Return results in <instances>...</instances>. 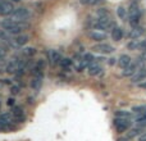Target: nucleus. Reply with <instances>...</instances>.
<instances>
[{"mask_svg": "<svg viewBox=\"0 0 146 141\" xmlns=\"http://www.w3.org/2000/svg\"><path fill=\"white\" fill-rule=\"evenodd\" d=\"M81 3L85 5H94L98 3V0H81Z\"/></svg>", "mask_w": 146, "mask_h": 141, "instance_id": "obj_28", "label": "nucleus"}, {"mask_svg": "<svg viewBox=\"0 0 146 141\" xmlns=\"http://www.w3.org/2000/svg\"><path fill=\"white\" fill-rule=\"evenodd\" d=\"M139 141H146V132H145V134H142V135H140Z\"/></svg>", "mask_w": 146, "mask_h": 141, "instance_id": "obj_30", "label": "nucleus"}, {"mask_svg": "<svg viewBox=\"0 0 146 141\" xmlns=\"http://www.w3.org/2000/svg\"><path fill=\"white\" fill-rule=\"evenodd\" d=\"M0 27L7 31L8 33H10V35H19L26 28V25H23L22 22H18V21H14L10 18V19H3L1 22H0Z\"/></svg>", "mask_w": 146, "mask_h": 141, "instance_id": "obj_1", "label": "nucleus"}, {"mask_svg": "<svg viewBox=\"0 0 146 141\" xmlns=\"http://www.w3.org/2000/svg\"><path fill=\"white\" fill-rule=\"evenodd\" d=\"M117 14H118V17L121 18V19H126V18H127V12H126V8H123V7H119L118 9H117Z\"/></svg>", "mask_w": 146, "mask_h": 141, "instance_id": "obj_26", "label": "nucleus"}, {"mask_svg": "<svg viewBox=\"0 0 146 141\" xmlns=\"http://www.w3.org/2000/svg\"><path fill=\"white\" fill-rule=\"evenodd\" d=\"M10 114H12L13 119H14L15 122H25L26 121V113H25V109L22 108V106L19 105H14L12 108V110H10Z\"/></svg>", "mask_w": 146, "mask_h": 141, "instance_id": "obj_7", "label": "nucleus"}, {"mask_svg": "<svg viewBox=\"0 0 146 141\" xmlns=\"http://www.w3.org/2000/svg\"><path fill=\"white\" fill-rule=\"evenodd\" d=\"M46 55H48L50 64H53V66H59L62 59H63V55L58 50H54V49H50V50L46 51Z\"/></svg>", "mask_w": 146, "mask_h": 141, "instance_id": "obj_8", "label": "nucleus"}, {"mask_svg": "<svg viewBox=\"0 0 146 141\" xmlns=\"http://www.w3.org/2000/svg\"><path fill=\"white\" fill-rule=\"evenodd\" d=\"M59 66H60V68L63 69V70H66V72H69L72 67L74 66V63H73L72 59H69V58H63Z\"/></svg>", "mask_w": 146, "mask_h": 141, "instance_id": "obj_19", "label": "nucleus"}, {"mask_svg": "<svg viewBox=\"0 0 146 141\" xmlns=\"http://www.w3.org/2000/svg\"><path fill=\"white\" fill-rule=\"evenodd\" d=\"M114 61L115 59H109V64H114Z\"/></svg>", "mask_w": 146, "mask_h": 141, "instance_id": "obj_34", "label": "nucleus"}, {"mask_svg": "<svg viewBox=\"0 0 146 141\" xmlns=\"http://www.w3.org/2000/svg\"><path fill=\"white\" fill-rule=\"evenodd\" d=\"M31 10L27 9L26 7H18L14 9V12L12 13V19L14 21H18V22H26L31 18Z\"/></svg>", "mask_w": 146, "mask_h": 141, "instance_id": "obj_3", "label": "nucleus"}, {"mask_svg": "<svg viewBox=\"0 0 146 141\" xmlns=\"http://www.w3.org/2000/svg\"><path fill=\"white\" fill-rule=\"evenodd\" d=\"M12 114L10 113H1L0 114V131H13L17 128L14 123Z\"/></svg>", "mask_w": 146, "mask_h": 141, "instance_id": "obj_2", "label": "nucleus"}, {"mask_svg": "<svg viewBox=\"0 0 146 141\" xmlns=\"http://www.w3.org/2000/svg\"><path fill=\"white\" fill-rule=\"evenodd\" d=\"M144 80H146V68H140L132 76V82L133 83H139Z\"/></svg>", "mask_w": 146, "mask_h": 141, "instance_id": "obj_14", "label": "nucleus"}, {"mask_svg": "<svg viewBox=\"0 0 146 141\" xmlns=\"http://www.w3.org/2000/svg\"><path fill=\"white\" fill-rule=\"evenodd\" d=\"M113 124H114V127H115L117 132L123 134V132H126L127 130L131 127L132 122H131V119H128V118H118V117H115Z\"/></svg>", "mask_w": 146, "mask_h": 141, "instance_id": "obj_6", "label": "nucleus"}, {"mask_svg": "<svg viewBox=\"0 0 146 141\" xmlns=\"http://www.w3.org/2000/svg\"><path fill=\"white\" fill-rule=\"evenodd\" d=\"M87 72H88V74L90 76H99V74H101L103 73V67L100 66V64H98V63H91L90 66L87 67Z\"/></svg>", "mask_w": 146, "mask_h": 141, "instance_id": "obj_13", "label": "nucleus"}, {"mask_svg": "<svg viewBox=\"0 0 146 141\" xmlns=\"http://www.w3.org/2000/svg\"><path fill=\"white\" fill-rule=\"evenodd\" d=\"M15 8L8 0H0V15H12Z\"/></svg>", "mask_w": 146, "mask_h": 141, "instance_id": "obj_10", "label": "nucleus"}, {"mask_svg": "<svg viewBox=\"0 0 146 141\" xmlns=\"http://www.w3.org/2000/svg\"><path fill=\"white\" fill-rule=\"evenodd\" d=\"M142 33H144V30H142L141 27H139V26H136V27H133L131 30V32H129V39H132V40H137Z\"/></svg>", "mask_w": 146, "mask_h": 141, "instance_id": "obj_20", "label": "nucleus"}, {"mask_svg": "<svg viewBox=\"0 0 146 141\" xmlns=\"http://www.w3.org/2000/svg\"><path fill=\"white\" fill-rule=\"evenodd\" d=\"M90 37L94 41H96V43H101V41H104L106 39V33L103 32V31H92V32L90 33Z\"/></svg>", "mask_w": 146, "mask_h": 141, "instance_id": "obj_15", "label": "nucleus"}, {"mask_svg": "<svg viewBox=\"0 0 146 141\" xmlns=\"http://www.w3.org/2000/svg\"><path fill=\"white\" fill-rule=\"evenodd\" d=\"M19 53H21V55L25 57V58H31V57H33L36 54V49L28 46V48H23Z\"/></svg>", "mask_w": 146, "mask_h": 141, "instance_id": "obj_21", "label": "nucleus"}, {"mask_svg": "<svg viewBox=\"0 0 146 141\" xmlns=\"http://www.w3.org/2000/svg\"><path fill=\"white\" fill-rule=\"evenodd\" d=\"M10 1H13V3H19L21 0H10Z\"/></svg>", "mask_w": 146, "mask_h": 141, "instance_id": "obj_35", "label": "nucleus"}, {"mask_svg": "<svg viewBox=\"0 0 146 141\" xmlns=\"http://www.w3.org/2000/svg\"><path fill=\"white\" fill-rule=\"evenodd\" d=\"M140 17H141V13H140V9H139V5L132 3L131 7H129V10H128V21L133 27H136L139 25V21H140Z\"/></svg>", "mask_w": 146, "mask_h": 141, "instance_id": "obj_5", "label": "nucleus"}, {"mask_svg": "<svg viewBox=\"0 0 146 141\" xmlns=\"http://www.w3.org/2000/svg\"><path fill=\"white\" fill-rule=\"evenodd\" d=\"M19 90H21L19 87H17V86H13V87H12V94H13V95H15V94L19 92Z\"/></svg>", "mask_w": 146, "mask_h": 141, "instance_id": "obj_29", "label": "nucleus"}, {"mask_svg": "<svg viewBox=\"0 0 146 141\" xmlns=\"http://www.w3.org/2000/svg\"><path fill=\"white\" fill-rule=\"evenodd\" d=\"M131 63H132L131 57H129V55H126V54L121 55V57H119V59H118V66L121 67V68H123V69L127 68V67H128Z\"/></svg>", "mask_w": 146, "mask_h": 141, "instance_id": "obj_18", "label": "nucleus"}, {"mask_svg": "<svg viewBox=\"0 0 146 141\" xmlns=\"http://www.w3.org/2000/svg\"><path fill=\"white\" fill-rule=\"evenodd\" d=\"M7 104H9V105H13V104H14V100H13V99H9V100L7 101Z\"/></svg>", "mask_w": 146, "mask_h": 141, "instance_id": "obj_33", "label": "nucleus"}, {"mask_svg": "<svg viewBox=\"0 0 146 141\" xmlns=\"http://www.w3.org/2000/svg\"><path fill=\"white\" fill-rule=\"evenodd\" d=\"M111 39L114 41H121L123 39V30L121 27H118V26H114L111 28Z\"/></svg>", "mask_w": 146, "mask_h": 141, "instance_id": "obj_17", "label": "nucleus"}, {"mask_svg": "<svg viewBox=\"0 0 146 141\" xmlns=\"http://www.w3.org/2000/svg\"><path fill=\"white\" fill-rule=\"evenodd\" d=\"M132 112L137 114H146V105H136L132 108Z\"/></svg>", "mask_w": 146, "mask_h": 141, "instance_id": "obj_24", "label": "nucleus"}, {"mask_svg": "<svg viewBox=\"0 0 146 141\" xmlns=\"http://www.w3.org/2000/svg\"><path fill=\"white\" fill-rule=\"evenodd\" d=\"M0 40L4 41V43H7L8 45H10V44H12V37H10L9 33H8L5 30H3V28L0 30Z\"/></svg>", "mask_w": 146, "mask_h": 141, "instance_id": "obj_22", "label": "nucleus"}, {"mask_svg": "<svg viewBox=\"0 0 146 141\" xmlns=\"http://www.w3.org/2000/svg\"><path fill=\"white\" fill-rule=\"evenodd\" d=\"M111 27H114L113 26V22H111V19L109 18V15H106V17H99L98 19L94 22V28L98 31H108L110 30Z\"/></svg>", "mask_w": 146, "mask_h": 141, "instance_id": "obj_4", "label": "nucleus"}, {"mask_svg": "<svg viewBox=\"0 0 146 141\" xmlns=\"http://www.w3.org/2000/svg\"><path fill=\"white\" fill-rule=\"evenodd\" d=\"M83 61L86 62V64H87V66H90L91 63H94V62H95V58H94L92 54H85V55H83Z\"/></svg>", "mask_w": 146, "mask_h": 141, "instance_id": "obj_27", "label": "nucleus"}, {"mask_svg": "<svg viewBox=\"0 0 146 141\" xmlns=\"http://www.w3.org/2000/svg\"><path fill=\"white\" fill-rule=\"evenodd\" d=\"M94 51H96V53H100V54H110L114 51V48L111 45H109V44H104V43H100L98 44V45L94 46Z\"/></svg>", "mask_w": 146, "mask_h": 141, "instance_id": "obj_11", "label": "nucleus"}, {"mask_svg": "<svg viewBox=\"0 0 146 141\" xmlns=\"http://www.w3.org/2000/svg\"><path fill=\"white\" fill-rule=\"evenodd\" d=\"M4 55H5L4 50H3V49H1V48H0V59H3V58H4Z\"/></svg>", "mask_w": 146, "mask_h": 141, "instance_id": "obj_32", "label": "nucleus"}, {"mask_svg": "<svg viewBox=\"0 0 146 141\" xmlns=\"http://www.w3.org/2000/svg\"><path fill=\"white\" fill-rule=\"evenodd\" d=\"M27 43H28V36L19 33V35H14L12 37V44H10V46H12V48H21V46L26 45Z\"/></svg>", "mask_w": 146, "mask_h": 141, "instance_id": "obj_9", "label": "nucleus"}, {"mask_svg": "<svg viewBox=\"0 0 146 141\" xmlns=\"http://www.w3.org/2000/svg\"><path fill=\"white\" fill-rule=\"evenodd\" d=\"M140 68H141V67H140L139 62H136V63H131L128 67H127V68H124L123 76H126V77H131V76H133Z\"/></svg>", "mask_w": 146, "mask_h": 141, "instance_id": "obj_12", "label": "nucleus"}, {"mask_svg": "<svg viewBox=\"0 0 146 141\" xmlns=\"http://www.w3.org/2000/svg\"><path fill=\"white\" fill-rule=\"evenodd\" d=\"M115 117H118V118H128V119H131L132 114L129 113V112H127V110H117L115 112Z\"/></svg>", "mask_w": 146, "mask_h": 141, "instance_id": "obj_23", "label": "nucleus"}, {"mask_svg": "<svg viewBox=\"0 0 146 141\" xmlns=\"http://www.w3.org/2000/svg\"><path fill=\"white\" fill-rule=\"evenodd\" d=\"M42 80L44 76H33L32 81H31V87L35 91H38L41 88V86H42Z\"/></svg>", "mask_w": 146, "mask_h": 141, "instance_id": "obj_16", "label": "nucleus"}, {"mask_svg": "<svg viewBox=\"0 0 146 141\" xmlns=\"http://www.w3.org/2000/svg\"><path fill=\"white\" fill-rule=\"evenodd\" d=\"M139 86H140L141 88H145V90H146V81H144V82H141Z\"/></svg>", "mask_w": 146, "mask_h": 141, "instance_id": "obj_31", "label": "nucleus"}, {"mask_svg": "<svg viewBox=\"0 0 146 141\" xmlns=\"http://www.w3.org/2000/svg\"><path fill=\"white\" fill-rule=\"evenodd\" d=\"M141 128H133V130H131L129 131V134L127 135V137L126 139H132V137H135V136H139V135H142L141 134Z\"/></svg>", "mask_w": 146, "mask_h": 141, "instance_id": "obj_25", "label": "nucleus"}]
</instances>
